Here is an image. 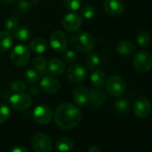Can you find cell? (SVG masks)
Segmentation results:
<instances>
[{
	"mask_svg": "<svg viewBox=\"0 0 152 152\" xmlns=\"http://www.w3.org/2000/svg\"><path fill=\"white\" fill-rule=\"evenodd\" d=\"M29 95L31 96H36V95H38L39 93V88L38 87V86H35V85H33V86H31V87H30L29 88Z\"/></svg>",
	"mask_w": 152,
	"mask_h": 152,
	"instance_id": "obj_36",
	"label": "cell"
},
{
	"mask_svg": "<svg viewBox=\"0 0 152 152\" xmlns=\"http://www.w3.org/2000/svg\"><path fill=\"white\" fill-rule=\"evenodd\" d=\"M87 77L86 68L80 64H73L67 70V78L73 83L83 82Z\"/></svg>",
	"mask_w": 152,
	"mask_h": 152,
	"instance_id": "obj_8",
	"label": "cell"
},
{
	"mask_svg": "<svg viewBox=\"0 0 152 152\" xmlns=\"http://www.w3.org/2000/svg\"><path fill=\"white\" fill-rule=\"evenodd\" d=\"M106 89L107 92L110 96L119 97L124 92L126 89V83L121 76H112L107 82Z\"/></svg>",
	"mask_w": 152,
	"mask_h": 152,
	"instance_id": "obj_6",
	"label": "cell"
},
{
	"mask_svg": "<svg viewBox=\"0 0 152 152\" xmlns=\"http://www.w3.org/2000/svg\"><path fill=\"white\" fill-rule=\"evenodd\" d=\"M13 37L8 31H0V53H5L13 45Z\"/></svg>",
	"mask_w": 152,
	"mask_h": 152,
	"instance_id": "obj_18",
	"label": "cell"
},
{
	"mask_svg": "<svg viewBox=\"0 0 152 152\" xmlns=\"http://www.w3.org/2000/svg\"><path fill=\"white\" fill-rule=\"evenodd\" d=\"M10 106L16 110H26L32 105V99L29 94L19 92L9 97Z\"/></svg>",
	"mask_w": 152,
	"mask_h": 152,
	"instance_id": "obj_7",
	"label": "cell"
},
{
	"mask_svg": "<svg viewBox=\"0 0 152 152\" xmlns=\"http://www.w3.org/2000/svg\"><path fill=\"white\" fill-rule=\"evenodd\" d=\"M72 47L81 53H89L95 47L94 38L88 32L79 31L74 33L70 39Z\"/></svg>",
	"mask_w": 152,
	"mask_h": 152,
	"instance_id": "obj_2",
	"label": "cell"
},
{
	"mask_svg": "<svg viewBox=\"0 0 152 152\" xmlns=\"http://www.w3.org/2000/svg\"><path fill=\"white\" fill-rule=\"evenodd\" d=\"M17 1H19V0H0V4L10 5V4H14V3H15Z\"/></svg>",
	"mask_w": 152,
	"mask_h": 152,
	"instance_id": "obj_39",
	"label": "cell"
},
{
	"mask_svg": "<svg viewBox=\"0 0 152 152\" xmlns=\"http://www.w3.org/2000/svg\"><path fill=\"white\" fill-rule=\"evenodd\" d=\"M82 117L83 114L80 108L70 103L59 105L54 115L56 124L62 130H71L77 126Z\"/></svg>",
	"mask_w": 152,
	"mask_h": 152,
	"instance_id": "obj_1",
	"label": "cell"
},
{
	"mask_svg": "<svg viewBox=\"0 0 152 152\" xmlns=\"http://www.w3.org/2000/svg\"><path fill=\"white\" fill-rule=\"evenodd\" d=\"M10 89L13 91H15V93H19V92H24L27 89V86H26L25 83H23V81L16 80V81H14L11 83Z\"/></svg>",
	"mask_w": 152,
	"mask_h": 152,
	"instance_id": "obj_30",
	"label": "cell"
},
{
	"mask_svg": "<svg viewBox=\"0 0 152 152\" xmlns=\"http://www.w3.org/2000/svg\"><path fill=\"white\" fill-rule=\"evenodd\" d=\"M39 78V73H38L36 71L32 70V69H28V70L24 72V79H25L26 82L29 83L34 84V83H38Z\"/></svg>",
	"mask_w": 152,
	"mask_h": 152,
	"instance_id": "obj_29",
	"label": "cell"
},
{
	"mask_svg": "<svg viewBox=\"0 0 152 152\" xmlns=\"http://www.w3.org/2000/svg\"><path fill=\"white\" fill-rule=\"evenodd\" d=\"M88 152H101V148L98 145H93L89 148Z\"/></svg>",
	"mask_w": 152,
	"mask_h": 152,
	"instance_id": "obj_38",
	"label": "cell"
},
{
	"mask_svg": "<svg viewBox=\"0 0 152 152\" xmlns=\"http://www.w3.org/2000/svg\"><path fill=\"white\" fill-rule=\"evenodd\" d=\"M136 41L140 47H148L151 41L150 34L147 31H141L138 33L136 37Z\"/></svg>",
	"mask_w": 152,
	"mask_h": 152,
	"instance_id": "obj_25",
	"label": "cell"
},
{
	"mask_svg": "<svg viewBox=\"0 0 152 152\" xmlns=\"http://www.w3.org/2000/svg\"><path fill=\"white\" fill-rule=\"evenodd\" d=\"M48 71L52 75L55 76H61L64 74L65 71V65L64 63L58 59V58H52L48 63Z\"/></svg>",
	"mask_w": 152,
	"mask_h": 152,
	"instance_id": "obj_16",
	"label": "cell"
},
{
	"mask_svg": "<svg viewBox=\"0 0 152 152\" xmlns=\"http://www.w3.org/2000/svg\"><path fill=\"white\" fill-rule=\"evenodd\" d=\"M115 109L120 113H125L129 109V102L125 99H121L115 101Z\"/></svg>",
	"mask_w": 152,
	"mask_h": 152,
	"instance_id": "obj_33",
	"label": "cell"
},
{
	"mask_svg": "<svg viewBox=\"0 0 152 152\" xmlns=\"http://www.w3.org/2000/svg\"><path fill=\"white\" fill-rule=\"evenodd\" d=\"M63 58L64 60L68 64H73L77 60V55L72 50H64L63 53Z\"/></svg>",
	"mask_w": 152,
	"mask_h": 152,
	"instance_id": "obj_35",
	"label": "cell"
},
{
	"mask_svg": "<svg viewBox=\"0 0 152 152\" xmlns=\"http://www.w3.org/2000/svg\"><path fill=\"white\" fill-rule=\"evenodd\" d=\"M33 65L34 67L42 74L48 73V63L46 59L42 56H37L33 60Z\"/></svg>",
	"mask_w": 152,
	"mask_h": 152,
	"instance_id": "obj_26",
	"label": "cell"
},
{
	"mask_svg": "<svg viewBox=\"0 0 152 152\" xmlns=\"http://www.w3.org/2000/svg\"><path fill=\"white\" fill-rule=\"evenodd\" d=\"M72 97L77 106H85L90 101V92L88 89L83 85H78L74 88Z\"/></svg>",
	"mask_w": 152,
	"mask_h": 152,
	"instance_id": "obj_14",
	"label": "cell"
},
{
	"mask_svg": "<svg viewBox=\"0 0 152 152\" xmlns=\"http://www.w3.org/2000/svg\"><path fill=\"white\" fill-rule=\"evenodd\" d=\"M91 81L96 88H101L107 82V75L101 70L94 71L91 76Z\"/></svg>",
	"mask_w": 152,
	"mask_h": 152,
	"instance_id": "obj_21",
	"label": "cell"
},
{
	"mask_svg": "<svg viewBox=\"0 0 152 152\" xmlns=\"http://www.w3.org/2000/svg\"><path fill=\"white\" fill-rule=\"evenodd\" d=\"M19 22L18 19L15 16L8 17L5 22V29L8 32H15V31L18 28Z\"/></svg>",
	"mask_w": 152,
	"mask_h": 152,
	"instance_id": "obj_28",
	"label": "cell"
},
{
	"mask_svg": "<svg viewBox=\"0 0 152 152\" xmlns=\"http://www.w3.org/2000/svg\"><path fill=\"white\" fill-rule=\"evenodd\" d=\"M116 51L121 56H131L135 51V46L129 40H123L117 44Z\"/></svg>",
	"mask_w": 152,
	"mask_h": 152,
	"instance_id": "obj_20",
	"label": "cell"
},
{
	"mask_svg": "<svg viewBox=\"0 0 152 152\" xmlns=\"http://www.w3.org/2000/svg\"><path fill=\"white\" fill-rule=\"evenodd\" d=\"M34 1L36 0H21L17 5L16 11L20 15H25L29 13L33 6V3H36Z\"/></svg>",
	"mask_w": 152,
	"mask_h": 152,
	"instance_id": "obj_24",
	"label": "cell"
},
{
	"mask_svg": "<svg viewBox=\"0 0 152 152\" xmlns=\"http://www.w3.org/2000/svg\"><path fill=\"white\" fill-rule=\"evenodd\" d=\"M10 115V108L6 104H0V124L5 123Z\"/></svg>",
	"mask_w": 152,
	"mask_h": 152,
	"instance_id": "obj_34",
	"label": "cell"
},
{
	"mask_svg": "<svg viewBox=\"0 0 152 152\" xmlns=\"http://www.w3.org/2000/svg\"><path fill=\"white\" fill-rule=\"evenodd\" d=\"M62 24L64 29L69 32L77 31L82 26V17L75 13H70L64 17Z\"/></svg>",
	"mask_w": 152,
	"mask_h": 152,
	"instance_id": "obj_12",
	"label": "cell"
},
{
	"mask_svg": "<svg viewBox=\"0 0 152 152\" xmlns=\"http://www.w3.org/2000/svg\"><path fill=\"white\" fill-rule=\"evenodd\" d=\"M31 49V51H33L34 53L37 54H42L45 53L48 50V44L47 42V40L43 38H36L34 39L31 40V44H30Z\"/></svg>",
	"mask_w": 152,
	"mask_h": 152,
	"instance_id": "obj_19",
	"label": "cell"
},
{
	"mask_svg": "<svg viewBox=\"0 0 152 152\" xmlns=\"http://www.w3.org/2000/svg\"><path fill=\"white\" fill-rule=\"evenodd\" d=\"M40 88L48 94H55L60 89V83L53 76L47 75L40 82Z\"/></svg>",
	"mask_w": 152,
	"mask_h": 152,
	"instance_id": "obj_15",
	"label": "cell"
},
{
	"mask_svg": "<svg viewBox=\"0 0 152 152\" xmlns=\"http://www.w3.org/2000/svg\"><path fill=\"white\" fill-rule=\"evenodd\" d=\"M152 110V106L147 98H140L133 104V112L135 115L139 118L148 117Z\"/></svg>",
	"mask_w": 152,
	"mask_h": 152,
	"instance_id": "obj_11",
	"label": "cell"
},
{
	"mask_svg": "<svg viewBox=\"0 0 152 152\" xmlns=\"http://www.w3.org/2000/svg\"><path fill=\"white\" fill-rule=\"evenodd\" d=\"M72 147H73V141L70 137L60 138L56 143V148L60 152H67L71 150Z\"/></svg>",
	"mask_w": 152,
	"mask_h": 152,
	"instance_id": "obj_22",
	"label": "cell"
},
{
	"mask_svg": "<svg viewBox=\"0 0 152 152\" xmlns=\"http://www.w3.org/2000/svg\"><path fill=\"white\" fill-rule=\"evenodd\" d=\"M31 147L35 152H50L52 140L44 132H37L31 138Z\"/></svg>",
	"mask_w": 152,
	"mask_h": 152,
	"instance_id": "obj_5",
	"label": "cell"
},
{
	"mask_svg": "<svg viewBox=\"0 0 152 152\" xmlns=\"http://www.w3.org/2000/svg\"><path fill=\"white\" fill-rule=\"evenodd\" d=\"M132 64L137 72L140 73H146L152 68V56L148 51H139L134 55Z\"/></svg>",
	"mask_w": 152,
	"mask_h": 152,
	"instance_id": "obj_3",
	"label": "cell"
},
{
	"mask_svg": "<svg viewBox=\"0 0 152 152\" xmlns=\"http://www.w3.org/2000/svg\"><path fill=\"white\" fill-rule=\"evenodd\" d=\"M107 100V94L106 92L99 88L92 89L90 92V101L92 106L99 107L102 106Z\"/></svg>",
	"mask_w": 152,
	"mask_h": 152,
	"instance_id": "obj_17",
	"label": "cell"
},
{
	"mask_svg": "<svg viewBox=\"0 0 152 152\" xmlns=\"http://www.w3.org/2000/svg\"><path fill=\"white\" fill-rule=\"evenodd\" d=\"M15 37L17 40L25 41L31 37V31L27 27H18L15 31Z\"/></svg>",
	"mask_w": 152,
	"mask_h": 152,
	"instance_id": "obj_27",
	"label": "cell"
},
{
	"mask_svg": "<svg viewBox=\"0 0 152 152\" xmlns=\"http://www.w3.org/2000/svg\"><path fill=\"white\" fill-rule=\"evenodd\" d=\"M53 117L52 109L47 105H39L33 111V118L39 124H48Z\"/></svg>",
	"mask_w": 152,
	"mask_h": 152,
	"instance_id": "obj_10",
	"label": "cell"
},
{
	"mask_svg": "<svg viewBox=\"0 0 152 152\" xmlns=\"http://www.w3.org/2000/svg\"><path fill=\"white\" fill-rule=\"evenodd\" d=\"M30 49L25 45L22 44L15 46L10 54V59L12 63L17 67L25 66L30 60Z\"/></svg>",
	"mask_w": 152,
	"mask_h": 152,
	"instance_id": "obj_4",
	"label": "cell"
},
{
	"mask_svg": "<svg viewBox=\"0 0 152 152\" xmlns=\"http://www.w3.org/2000/svg\"><path fill=\"white\" fill-rule=\"evenodd\" d=\"M64 6L69 11H76L81 7V0H64Z\"/></svg>",
	"mask_w": 152,
	"mask_h": 152,
	"instance_id": "obj_32",
	"label": "cell"
},
{
	"mask_svg": "<svg viewBox=\"0 0 152 152\" xmlns=\"http://www.w3.org/2000/svg\"><path fill=\"white\" fill-rule=\"evenodd\" d=\"M103 8L108 15L119 16L124 12L125 7L122 0H105Z\"/></svg>",
	"mask_w": 152,
	"mask_h": 152,
	"instance_id": "obj_13",
	"label": "cell"
},
{
	"mask_svg": "<svg viewBox=\"0 0 152 152\" xmlns=\"http://www.w3.org/2000/svg\"><path fill=\"white\" fill-rule=\"evenodd\" d=\"M10 152H29V151L27 150L26 148L23 146H15L10 150Z\"/></svg>",
	"mask_w": 152,
	"mask_h": 152,
	"instance_id": "obj_37",
	"label": "cell"
},
{
	"mask_svg": "<svg viewBox=\"0 0 152 152\" xmlns=\"http://www.w3.org/2000/svg\"><path fill=\"white\" fill-rule=\"evenodd\" d=\"M95 7L92 5H85L82 9H81V15L83 17L86 19H91L95 15Z\"/></svg>",
	"mask_w": 152,
	"mask_h": 152,
	"instance_id": "obj_31",
	"label": "cell"
},
{
	"mask_svg": "<svg viewBox=\"0 0 152 152\" xmlns=\"http://www.w3.org/2000/svg\"><path fill=\"white\" fill-rule=\"evenodd\" d=\"M51 48L56 52H64L68 46V39L64 32L61 31H55L49 38Z\"/></svg>",
	"mask_w": 152,
	"mask_h": 152,
	"instance_id": "obj_9",
	"label": "cell"
},
{
	"mask_svg": "<svg viewBox=\"0 0 152 152\" xmlns=\"http://www.w3.org/2000/svg\"><path fill=\"white\" fill-rule=\"evenodd\" d=\"M99 64H100V59H99V56L94 53V52H89L87 57H86V65L87 67L93 71L95 69H97L99 66Z\"/></svg>",
	"mask_w": 152,
	"mask_h": 152,
	"instance_id": "obj_23",
	"label": "cell"
}]
</instances>
